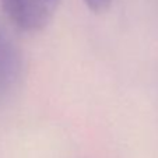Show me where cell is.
<instances>
[{
    "instance_id": "1",
    "label": "cell",
    "mask_w": 158,
    "mask_h": 158,
    "mask_svg": "<svg viewBox=\"0 0 158 158\" xmlns=\"http://www.w3.org/2000/svg\"><path fill=\"white\" fill-rule=\"evenodd\" d=\"M59 0H2L9 18L27 31L41 30L49 23Z\"/></svg>"
},
{
    "instance_id": "2",
    "label": "cell",
    "mask_w": 158,
    "mask_h": 158,
    "mask_svg": "<svg viewBox=\"0 0 158 158\" xmlns=\"http://www.w3.org/2000/svg\"><path fill=\"white\" fill-rule=\"evenodd\" d=\"M18 72V57L7 38L0 32V98L10 89Z\"/></svg>"
},
{
    "instance_id": "3",
    "label": "cell",
    "mask_w": 158,
    "mask_h": 158,
    "mask_svg": "<svg viewBox=\"0 0 158 158\" xmlns=\"http://www.w3.org/2000/svg\"><path fill=\"white\" fill-rule=\"evenodd\" d=\"M85 3L88 4L89 9H93L94 11H102L109 6L110 0H85Z\"/></svg>"
}]
</instances>
